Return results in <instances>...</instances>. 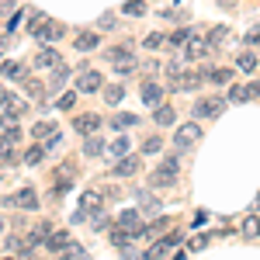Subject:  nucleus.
Returning <instances> with one entry per match:
<instances>
[{"label":"nucleus","mask_w":260,"mask_h":260,"mask_svg":"<svg viewBox=\"0 0 260 260\" xmlns=\"http://www.w3.org/2000/svg\"><path fill=\"white\" fill-rule=\"evenodd\" d=\"M177 177H180V156H163L156 174L149 177V184L153 187H170V184H177Z\"/></svg>","instance_id":"f257e3e1"},{"label":"nucleus","mask_w":260,"mask_h":260,"mask_svg":"<svg viewBox=\"0 0 260 260\" xmlns=\"http://www.w3.org/2000/svg\"><path fill=\"white\" fill-rule=\"evenodd\" d=\"M225 108H229V98L208 94V98H198V101H194V118H219Z\"/></svg>","instance_id":"f03ea898"},{"label":"nucleus","mask_w":260,"mask_h":260,"mask_svg":"<svg viewBox=\"0 0 260 260\" xmlns=\"http://www.w3.org/2000/svg\"><path fill=\"white\" fill-rule=\"evenodd\" d=\"M198 142H201L198 121H187V125H180L177 132H174V146H177V149H191V146H198Z\"/></svg>","instance_id":"7ed1b4c3"},{"label":"nucleus","mask_w":260,"mask_h":260,"mask_svg":"<svg viewBox=\"0 0 260 260\" xmlns=\"http://www.w3.org/2000/svg\"><path fill=\"white\" fill-rule=\"evenodd\" d=\"M104 87V77H101L98 70H80V77H77V90L80 94H94Z\"/></svg>","instance_id":"20e7f679"},{"label":"nucleus","mask_w":260,"mask_h":260,"mask_svg":"<svg viewBox=\"0 0 260 260\" xmlns=\"http://www.w3.org/2000/svg\"><path fill=\"white\" fill-rule=\"evenodd\" d=\"M35 70H56V66H59V52H56V49H52V45H42L39 52H35Z\"/></svg>","instance_id":"39448f33"},{"label":"nucleus","mask_w":260,"mask_h":260,"mask_svg":"<svg viewBox=\"0 0 260 260\" xmlns=\"http://www.w3.org/2000/svg\"><path fill=\"white\" fill-rule=\"evenodd\" d=\"M163 98H167V90H163L156 80H146V83H142V101H146L149 108H160Z\"/></svg>","instance_id":"423d86ee"},{"label":"nucleus","mask_w":260,"mask_h":260,"mask_svg":"<svg viewBox=\"0 0 260 260\" xmlns=\"http://www.w3.org/2000/svg\"><path fill=\"white\" fill-rule=\"evenodd\" d=\"M73 128H77L80 136H94V132L101 128V115H94V111H87V115H77Z\"/></svg>","instance_id":"0eeeda50"},{"label":"nucleus","mask_w":260,"mask_h":260,"mask_svg":"<svg viewBox=\"0 0 260 260\" xmlns=\"http://www.w3.org/2000/svg\"><path fill=\"white\" fill-rule=\"evenodd\" d=\"M66 80H70V66H66V62H59V66L52 70V77L45 80V90H49V94H59Z\"/></svg>","instance_id":"6e6552de"},{"label":"nucleus","mask_w":260,"mask_h":260,"mask_svg":"<svg viewBox=\"0 0 260 260\" xmlns=\"http://www.w3.org/2000/svg\"><path fill=\"white\" fill-rule=\"evenodd\" d=\"M62 35H66V28H62L59 21H45V24H42V31H39V35H35V39H39V42H45V45H49V42H59Z\"/></svg>","instance_id":"1a4fd4ad"},{"label":"nucleus","mask_w":260,"mask_h":260,"mask_svg":"<svg viewBox=\"0 0 260 260\" xmlns=\"http://www.w3.org/2000/svg\"><path fill=\"white\" fill-rule=\"evenodd\" d=\"M136 170H139V160H136V156H118L115 167H111V174H115V177H132Z\"/></svg>","instance_id":"9d476101"},{"label":"nucleus","mask_w":260,"mask_h":260,"mask_svg":"<svg viewBox=\"0 0 260 260\" xmlns=\"http://www.w3.org/2000/svg\"><path fill=\"white\" fill-rule=\"evenodd\" d=\"M153 121H156V128H170L177 121V111L170 104H160V108H153Z\"/></svg>","instance_id":"9b49d317"},{"label":"nucleus","mask_w":260,"mask_h":260,"mask_svg":"<svg viewBox=\"0 0 260 260\" xmlns=\"http://www.w3.org/2000/svg\"><path fill=\"white\" fill-rule=\"evenodd\" d=\"M45 246H49V250H56V253H66V250L73 246V240H70V233H49Z\"/></svg>","instance_id":"f8f14e48"},{"label":"nucleus","mask_w":260,"mask_h":260,"mask_svg":"<svg viewBox=\"0 0 260 260\" xmlns=\"http://www.w3.org/2000/svg\"><path fill=\"white\" fill-rule=\"evenodd\" d=\"M118 225H121V229H128V233H139V229H142V215L136 212V208H132V212H121Z\"/></svg>","instance_id":"ddd939ff"},{"label":"nucleus","mask_w":260,"mask_h":260,"mask_svg":"<svg viewBox=\"0 0 260 260\" xmlns=\"http://www.w3.org/2000/svg\"><path fill=\"white\" fill-rule=\"evenodd\" d=\"M98 45H101L98 31H80V35H77V52H94Z\"/></svg>","instance_id":"4468645a"},{"label":"nucleus","mask_w":260,"mask_h":260,"mask_svg":"<svg viewBox=\"0 0 260 260\" xmlns=\"http://www.w3.org/2000/svg\"><path fill=\"white\" fill-rule=\"evenodd\" d=\"M14 201H18V205L24 208V212H35V208H39V194H35L31 187H24V191H18V194H14Z\"/></svg>","instance_id":"2eb2a0df"},{"label":"nucleus","mask_w":260,"mask_h":260,"mask_svg":"<svg viewBox=\"0 0 260 260\" xmlns=\"http://www.w3.org/2000/svg\"><path fill=\"white\" fill-rule=\"evenodd\" d=\"M121 98H125V87H121V83H108V87H104V104L118 108Z\"/></svg>","instance_id":"dca6fc26"},{"label":"nucleus","mask_w":260,"mask_h":260,"mask_svg":"<svg viewBox=\"0 0 260 260\" xmlns=\"http://www.w3.org/2000/svg\"><path fill=\"white\" fill-rule=\"evenodd\" d=\"M201 73H205V83H215V87L233 80V70H201Z\"/></svg>","instance_id":"f3484780"},{"label":"nucleus","mask_w":260,"mask_h":260,"mask_svg":"<svg viewBox=\"0 0 260 260\" xmlns=\"http://www.w3.org/2000/svg\"><path fill=\"white\" fill-rule=\"evenodd\" d=\"M225 98H229V104H246V101L253 98V94H250V87H243V83H233Z\"/></svg>","instance_id":"a211bd4d"},{"label":"nucleus","mask_w":260,"mask_h":260,"mask_svg":"<svg viewBox=\"0 0 260 260\" xmlns=\"http://www.w3.org/2000/svg\"><path fill=\"white\" fill-rule=\"evenodd\" d=\"M101 205H104V201H101L98 191H83L80 194V208L83 212H101Z\"/></svg>","instance_id":"6ab92c4d"},{"label":"nucleus","mask_w":260,"mask_h":260,"mask_svg":"<svg viewBox=\"0 0 260 260\" xmlns=\"http://www.w3.org/2000/svg\"><path fill=\"white\" fill-rule=\"evenodd\" d=\"M39 233H31V236H24V240H18L14 243V250H18L21 257H31V250H35V246H39Z\"/></svg>","instance_id":"aec40b11"},{"label":"nucleus","mask_w":260,"mask_h":260,"mask_svg":"<svg viewBox=\"0 0 260 260\" xmlns=\"http://www.w3.org/2000/svg\"><path fill=\"white\" fill-rule=\"evenodd\" d=\"M104 56H108L111 62H121V59H128V56H132V42H125V45H111V49H108Z\"/></svg>","instance_id":"412c9836"},{"label":"nucleus","mask_w":260,"mask_h":260,"mask_svg":"<svg viewBox=\"0 0 260 260\" xmlns=\"http://www.w3.org/2000/svg\"><path fill=\"white\" fill-rule=\"evenodd\" d=\"M125 153H128V136H118V139L108 142V156H115V160H118V156H125Z\"/></svg>","instance_id":"4be33fe9"},{"label":"nucleus","mask_w":260,"mask_h":260,"mask_svg":"<svg viewBox=\"0 0 260 260\" xmlns=\"http://www.w3.org/2000/svg\"><path fill=\"white\" fill-rule=\"evenodd\" d=\"M225 39H229V28H225V24H219V28H212V31L205 35V42H208L212 49H219V45H222Z\"/></svg>","instance_id":"5701e85b"},{"label":"nucleus","mask_w":260,"mask_h":260,"mask_svg":"<svg viewBox=\"0 0 260 260\" xmlns=\"http://www.w3.org/2000/svg\"><path fill=\"white\" fill-rule=\"evenodd\" d=\"M136 125H139V118H136V115H128V111L115 115V121H111V128H118V132H125V128H136Z\"/></svg>","instance_id":"b1692460"},{"label":"nucleus","mask_w":260,"mask_h":260,"mask_svg":"<svg viewBox=\"0 0 260 260\" xmlns=\"http://www.w3.org/2000/svg\"><path fill=\"white\" fill-rule=\"evenodd\" d=\"M101 153H104V139L87 136V142H83V156H101Z\"/></svg>","instance_id":"393cba45"},{"label":"nucleus","mask_w":260,"mask_h":260,"mask_svg":"<svg viewBox=\"0 0 260 260\" xmlns=\"http://www.w3.org/2000/svg\"><path fill=\"white\" fill-rule=\"evenodd\" d=\"M236 66H240L243 73H253V70H257V56H253V52H240V56H236Z\"/></svg>","instance_id":"a878e982"},{"label":"nucleus","mask_w":260,"mask_h":260,"mask_svg":"<svg viewBox=\"0 0 260 260\" xmlns=\"http://www.w3.org/2000/svg\"><path fill=\"white\" fill-rule=\"evenodd\" d=\"M7 80H24V66L21 62H4V70H0Z\"/></svg>","instance_id":"bb28decb"},{"label":"nucleus","mask_w":260,"mask_h":260,"mask_svg":"<svg viewBox=\"0 0 260 260\" xmlns=\"http://www.w3.org/2000/svg\"><path fill=\"white\" fill-rule=\"evenodd\" d=\"M136 70H139V62H136V56H128V59L115 62V73H118V77H128V73H136Z\"/></svg>","instance_id":"cd10ccee"},{"label":"nucleus","mask_w":260,"mask_h":260,"mask_svg":"<svg viewBox=\"0 0 260 260\" xmlns=\"http://www.w3.org/2000/svg\"><path fill=\"white\" fill-rule=\"evenodd\" d=\"M146 49H149V52H160V49H167V35H163V31H153V35L146 39Z\"/></svg>","instance_id":"c85d7f7f"},{"label":"nucleus","mask_w":260,"mask_h":260,"mask_svg":"<svg viewBox=\"0 0 260 260\" xmlns=\"http://www.w3.org/2000/svg\"><path fill=\"white\" fill-rule=\"evenodd\" d=\"M42 156H45V142H39V146H31V149L24 153V163H28V167H35V163H42Z\"/></svg>","instance_id":"c756f323"},{"label":"nucleus","mask_w":260,"mask_h":260,"mask_svg":"<svg viewBox=\"0 0 260 260\" xmlns=\"http://www.w3.org/2000/svg\"><path fill=\"white\" fill-rule=\"evenodd\" d=\"M121 14H128V18H139V14H146V4H142V0H125Z\"/></svg>","instance_id":"7c9ffc66"},{"label":"nucleus","mask_w":260,"mask_h":260,"mask_svg":"<svg viewBox=\"0 0 260 260\" xmlns=\"http://www.w3.org/2000/svg\"><path fill=\"white\" fill-rule=\"evenodd\" d=\"M73 104H77V90H70V94H62V98L56 101L59 111H73Z\"/></svg>","instance_id":"2f4dec72"},{"label":"nucleus","mask_w":260,"mask_h":260,"mask_svg":"<svg viewBox=\"0 0 260 260\" xmlns=\"http://www.w3.org/2000/svg\"><path fill=\"white\" fill-rule=\"evenodd\" d=\"M139 205H142V208H149V212L156 208V198H153V191H149V187H139Z\"/></svg>","instance_id":"473e14b6"},{"label":"nucleus","mask_w":260,"mask_h":260,"mask_svg":"<svg viewBox=\"0 0 260 260\" xmlns=\"http://www.w3.org/2000/svg\"><path fill=\"white\" fill-rule=\"evenodd\" d=\"M243 233H246V236H260V219L257 215H250V219L243 222Z\"/></svg>","instance_id":"72a5a7b5"},{"label":"nucleus","mask_w":260,"mask_h":260,"mask_svg":"<svg viewBox=\"0 0 260 260\" xmlns=\"http://www.w3.org/2000/svg\"><path fill=\"white\" fill-rule=\"evenodd\" d=\"M167 250H170L167 243H156V246H149V253H146V260H163V257H167Z\"/></svg>","instance_id":"f704fd0d"},{"label":"nucleus","mask_w":260,"mask_h":260,"mask_svg":"<svg viewBox=\"0 0 260 260\" xmlns=\"http://www.w3.org/2000/svg\"><path fill=\"white\" fill-rule=\"evenodd\" d=\"M11 156H14V142L7 136H0V160H11Z\"/></svg>","instance_id":"c9c22d12"},{"label":"nucleus","mask_w":260,"mask_h":260,"mask_svg":"<svg viewBox=\"0 0 260 260\" xmlns=\"http://www.w3.org/2000/svg\"><path fill=\"white\" fill-rule=\"evenodd\" d=\"M24 90H28L31 98H42V94H49V90H45V87H42L39 80H24Z\"/></svg>","instance_id":"e433bc0d"},{"label":"nucleus","mask_w":260,"mask_h":260,"mask_svg":"<svg viewBox=\"0 0 260 260\" xmlns=\"http://www.w3.org/2000/svg\"><path fill=\"white\" fill-rule=\"evenodd\" d=\"M45 21H49L45 14H35V18L28 21V31H31V35H39V31H42V24H45Z\"/></svg>","instance_id":"4c0bfd02"},{"label":"nucleus","mask_w":260,"mask_h":260,"mask_svg":"<svg viewBox=\"0 0 260 260\" xmlns=\"http://www.w3.org/2000/svg\"><path fill=\"white\" fill-rule=\"evenodd\" d=\"M111 243L125 250V243H128V229H115V233H111Z\"/></svg>","instance_id":"58836bf2"},{"label":"nucleus","mask_w":260,"mask_h":260,"mask_svg":"<svg viewBox=\"0 0 260 260\" xmlns=\"http://www.w3.org/2000/svg\"><path fill=\"white\" fill-rule=\"evenodd\" d=\"M160 149H163V142L156 139V136H153V139H146V142H142V153H160Z\"/></svg>","instance_id":"ea45409f"},{"label":"nucleus","mask_w":260,"mask_h":260,"mask_svg":"<svg viewBox=\"0 0 260 260\" xmlns=\"http://www.w3.org/2000/svg\"><path fill=\"white\" fill-rule=\"evenodd\" d=\"M115 24H118V21H115V14H101V18H98V28H104V31H111Z\"/></svg>","instance_id":"a19ab883"},{"label":"nucleus","mask_w":260,"mask_h":260,"mask_svg":"<svg viewBox=\"0 0 260 260\" xmlns=\"http://www.w3.org/2000/svg\"><path fill=\"white\" fill-rule=\"evenodd\" d=\"M243 45H260V28L246 31V35H243Z\"/></svg>","instance_id":"79ce46f5"},{"label":"nucleus","mask_w":260,"mask_h":260,"mask_svg":"<svg viewBox=\"0 0 260 260\" xmlns=\"http://www.w3.org/2000/svg\"><path fill=\"white\" fill-rule=\"evenodd\" d=\"M160 229H163V222H153V225H146V229H142V236H156Z\"/></svg>","instance_id":"37998d69"},{"label":"nucleus","mask_w":260,"mask_h":260,"mask_svg":"<svg viewBox=\"0 0 260 260\" xmlns=\"http://www.w3.org/2000/svg\"><path fill=\"white\" fill-rule=\"evenodd\" d=\"M205 246H208V236H198V240L191 243V250H205Z\"/></svg>","instance_id":"c03bdc74"},{"label":"nucleus","mask_w":260,"mask_h":260,"mask_svg":"<svg viewBox=\"0 0 260 260\" xmlns=\"http://www.w3.org/2000/svg\"><path fill=\"white\" fill-rule=\"evenodd\" d=\"M163 243H167V246H177V243H180V233H170V236H167Z\"/></svg>","instance_id":"a18cd8bd"},{"label":"nucleus","mask_w":260,"mask_h":260,"mask_svg":"<svg viewBox=\"0 0 260 260\" xmlns=\"http://www.w3.org/2000/svg\"><path fill=\"white\" fill-rule=\"evenodd\" d=\"M250 94H253V98H260V80H253V83H250Z\"/></svg>","instance_id":"49530a36"},{"label":"nucleus","mask_w":260,"mask_h":260,"mask_svg":"<svg viewBox=\"0 0 260 260\" xmlns=\"http://www.w3.org/2000/svg\"><path fill=\"white\" fill-rule=\"evenodd\" d=\"M125 260H146L142 253H132V250H125Z\"/></svg>","instance_id":"de8ad7c7"},{"label":"nucleus","mask_w":260,"mask_h":260,"mask_svg":"<svg viewBox=\"0 0 260 260\" xmlns=\"http://www.w3.org/2000/svg\"><path fill=\"white\" fill-rule=\"evenodd\" d=\"M11 98V94H7V90H4V87H0V104H4V101Z\"/></svg>","instance_id":"09e8293b"},{"label":"nucleus","mask_w":260,"mask_h":260,"mask_svg":"<svg viewBox=\"0 0 260 260\" xmlns=\"http://www.w3.org/2000/svg\"><path fill=\"white\" fill-rule=\"evenodd\" d=\"M0 233H4V219H0Z\"/></svg>","instance_id":"8fccbe9b"},{"label":"nucleus","mask_w":260,"mask_h":260,"mask_svg":"<svg viewBox=\"0 0 260 260\" xmlns=\"http://www.w3.org/2000/svg\"><path fill=\"white\" fill-rule=\"evenodd\" d=\"M62 260H73V257H62Z\"/></svg>","instance_id":"3c124183"}]
</instances>
